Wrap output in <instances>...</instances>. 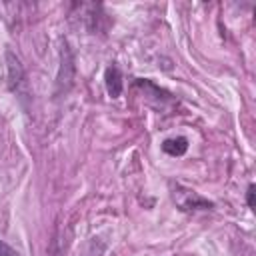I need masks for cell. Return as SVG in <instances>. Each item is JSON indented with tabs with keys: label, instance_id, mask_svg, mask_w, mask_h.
Listing matches in <instances>:
<instances>
[{
	"label": "cell",
	"instance_id": "5b68a950",
	"mask_svg": "<svg viewBox=\"0 0 256 256\" xmlns=\"http://www.w3.org/2000/svg\"><path fill=\"white\" fill-rule=\"evenodd\" d=\"M162 150L170 156H182L188 150V140L184 136H176V138H168L162 142Z\"/></svg>",
	"mask_w": 256,
	"mask_h": 256
},
{
	"label": "cell",
	"instance_id": "7a4b0ae2",
	"mask_svg": "<svg viewBox=\"0 0 256 256\" xmlns=\"http://www.w3.org/2000/svg\"><path fill=\"white\" fill-rule=\"evenodd\" d=\"M4 58H6V72H8V88L12 92H18L20 86L24 84V68H22V62H20V58L12 50H6Z\"/></svg>",
	"mask_w": 256,
	"mask_h": 256
},
{
	"label": "cell",
	"instance_id": "3957f363",
	"mask_svg": "<svg viewBox=\"0 0 256 256\" xmlns=\"http://www.w3.org/2000/svg\"><path fill=\"white\" fill-rule=\"evenodd\" d=\"M72 78H74V64H72V54L68 50V46L64 44L62 50V64H60V72H58V92H66L72 86Z\"/></svg>",
	"mask_w": 256,
	"mask_h": 256
},
{
	"label": "cell",
	"instance_id": "277c9868",
	"mask_svg": "<svg viewBox=\"0 0 256 256\" xmlns=\"http://www.w3.org/2000/svg\"><path fill=\"white\" fill-rule=\"evenodd\" d=\"M104 84H106V92L110 98H118L122 94V74L118 70V66H108L104 72Z\"/></svg>",
	"mask_w": 256,
	"mask_h": 256
},
{
	"label": "cell",
	"instance_id": "52a82bcc",
	"mask_svg": "<svg viewBox=\"0 0 256 256\" xmlns=\"http://www.w3.org/2000/svg\"><path fill=\"white\" fill-rule=\"evenodd\" d=\"M0 256H20L12 246H8L4 240H0Z\"/></svg>",
	"mask_w": 256,
	"mask_h": 256
},
{
	"label": "cell",
	"instance_id": "8992f818",
	"mask_svg": "<svg viewBox=\"0 0 256 256\" xmlns=\"http://www.w3.org/2000/svg\"><path fill=\"white\" fill-rule=\"evenodd\" d=\"M246 202H248V208H256V188H254V184H250L248 186V190H246Z\"/></svg>",
	"mask_w": 256,
	"mask_h": 256
},
{
	"label": "cell",
	"instance_id": "6da1fadb",
	"mask_svg": "<svg viewBox=\"0 0 256 256\" xmlns=\"http://www.w3.org/2000/svg\"><path fill=\"white\" fill-rule=\"evenodd\" d=\"M172 200L176 202V206L182 210V212H192V210H206V208H212V202H208L206 198H202L198 192L190 190V188H184L180 184H172Z\"/></svg>",
	"mask_w": 256,
	"mask_h": 256
}]
</instances>
